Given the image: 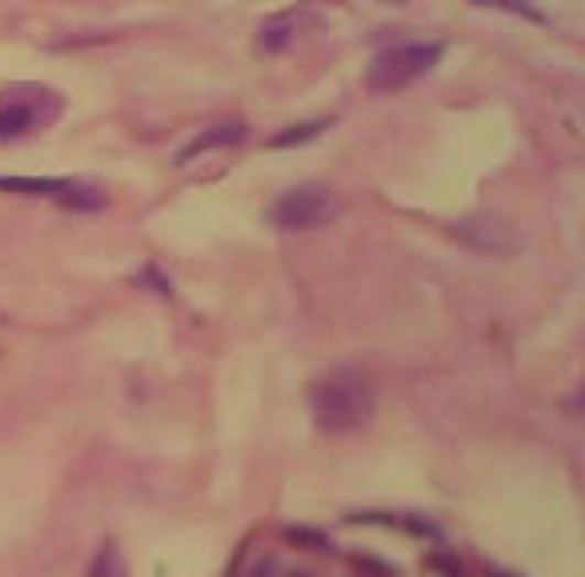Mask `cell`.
<instances>
[{"mask_svg": "<svg viewBox=\"0 0 585 577\" xmlns=\"http://www.w3.org/2000/svg\"><path fill=\"white\" fill-rule=\"evenodd\" d=\"M0 189L4 193H21V197H48L65 209H85L97 213L105 209V193L93 189V185H80V181H65V177H0Z\"/></svg>", "mask_w": 585, "mask_h": 577, "instance_id": "cell-5", "label": "cell"}, {"mask_svg": "<svg viewBox=\"0 0 585 577\" xmlns=\"http://www.w3.org/2000/svg\"><path fill=\"white\" fill-rule=\"evenodd\" d=\"M442 65V45H425V41H409V45H393L369 65V89L373 92H401L413 80L430 77Z\"/></svg>", "mask_w": 585, "mask_h": 577, "instance_id": "cell-4", "label": "cell"}, {"mask_svg": "<svg viewBox=\"0 0 585 577\" xmlns=\"http://www.w3.org/2000/svg\"><path fill=\"white\" fill-rule=\"evenodd\" d=\"M373 385L361 369H333L310 389V410L325 433H354L373 417Z\"/></svg>", "mask_w": 585, "mask_h": 577, "instance_id": "cell-1", "label": "cell"}, {"mask_svg": "<svg viewBox=\"0 0 585 577\" xmlns=\"http://www.w3.org/2000/svg\"><path fill=\"white\" fill-rule=\"evenodd\" d=\"M65 97L45 85H9L0 89V141L41 133L53 121H61Z\"/></svg>", "mask_w": 585, "mask_h": 577, "instance_id": "cell-2", "label": "cell"}, {"mask_svg": "<svg viewBox=\"0 0 585 577\" xmlns=\"http://www.w3.org/2000/svg\"><path fill=\"white\" fill-rule=\"evenodd\" d=\"M245 137H249L245 121H217V124H209V129H201V133L193 137L185 149H181L177 165H188V161H197V156L213 153V149H229V144H241Z\"/></svg>", "mask_w": 585, "mask_h": 577, "instance_id": "cell-6", "label": "cell"}, {"mask_svg": "<svg viewBox=\"0 0 585 577\" xmlns=\"http://www.w3.org/2000/svg\"><path fill=\"white\" fill-rule=\"evenodd\" d=\"M89 577H129V569H124V557L117 545H105L97 557H93L89 566Z\"/></svg>", "mask_w": 585, "mask_h": 577, "instance_id": "cell-8", "label": "cell"}, {"mask_svg": "<svg viewBox=\"0 0 585 577\" xmlns=\"http://www.w3.org/2000/svg\"><path fill=\"white\" fill-rule=\"evenodd\" d=\"M289 577H305V574H289Z\"/></svg>", "mask_w": 585, "mask_h": 577, "instance_id": "cell-10", "label": "cell"}, {"mask_svg": "<svg viewBox=\"0 0 585 577\" xmlns=\"http://www.w3.org/2000/svg\"><path fill=\"white\" fill-rule=\"evenodd\" d=\"M321 129H325V121H313V124H297V129H289V133L273 137V149H285V144H301L310 141V137H317Z\"/></svg>", "mask_w": 585, "mask_h": 577, "instance_id": "cell-9", "label": "cell"}, {"mask_svg": "<svg viewBox=\"0 0 585 577\" xmlns=\"http://www.w3.org/2000/svg\"><path fill=\"white\" fill-rule=\"evenodd\" d=\"M310 21V9H289V12H277L261 24V33H257V45L266 48V53H281L285 45H293L301 33V24Z\"/></svg>", "mask_w": 585, "mask_h": 577, "instance_id": "cell-7", "label": "cell"}, {"mask_svg": "<svg viewBox=\"0 0 585 577\" xmlns=\"http://www.w3.org/2000/svg\"><path fill=\"white\" fill-rule=\"evenodd\" d=\"M342 217V200L325 185H297V189L281 193L269 209V221L285 233H310V229H325L329 221Z\"/></svg>", "mask_w": 585, "mask_h": 577, "instance_id": "cell-3", "label": "cell"}]
</instances>
